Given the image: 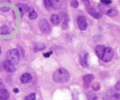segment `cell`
<instances>
[{"instance_id": "cell-6", "label": "cell", "mask_w": 120, "mask_h": 100, "mask_svg": "<svg viewBox=\"0 0 120 100\" xmlns=\"http://www.w3.org/2000/svg\"><path fill=\"white\" fill-rule=\"evenodd\" d=\"M113 55V49L111 47H107V48H105V51H104L101 60L105 62H110V61H111L112 60Z\"/></svg>"}, {"instance_id": "cell-8", "label": "cell", "mask_w": 120, "mask_h": 100, "mask_svg": "<svg viewBox=\"0 0 120 100\" xmlns=\"http://www.w3.org/2000/svg\"><path fill=\"white\" fill-rule=\"evenodd\" d=\"M86 10L88 12L89 14L93 17H94L96 19H100L102 17V14L101 13L100 11H97L94 7H91L90 6L89 7H86Z\"/></svg>"}, {"instance_id": "cell-7", "label": "cell", "mask_w": 120, "mask_h": 100, "mask_svg": "<svg viewBox=\"0 0 120 100\" xmlns=\"http://www.w3.org/2000/svg\"><path fill=\"white\" fill-rule=\"evenodd\" d=\"M77 25L81 31H85L87 29L88 24L86 18L83 16H79L77 19Z\"/></svg>"}, {"instance_id": "cell-11", "label": "cell", "mask_w": 120, "mask_h": 100, "mask_svg": "<svg viewBox=\"0 0 120 100\" xmlns=\"http://www.w3.org/2000/svg\"><path fill=\"white\" fill-rule=\"evenodd\" d=\"M32 80V76L29 73H24L20 76V81L22 84H26L30 82Z\"/></svg>"}, {"instance_id": "cell-21", "label": "cell", "mask_w": 120, "mask_h": 100, "mask_svg": "<svg viewBox=\"0 0 120 100\" xmlns=\"http://www.w3.org/2000/svg\"><path fill=\"white\" fill-rule=\"evenodd\" d=\"M87 98L88 100H96L98 98V96L96 93L92 91H90L87 94Z\"/></svg>"}, {"instance_id": "cell-36", "label": "cell", "mask_w": 120, "mask_h": 100, "mask_svg": "<svg viewBox=\"0 0 120 100\" xmlns=\"http://www.w3.org/2000/svg\"><path fill=\"white\" fill-rule=\"evenodd\" d=\"M1 53H2V51H1V47H0V55H1Z\"/></svg>"}, {"instance_id": "cell-34", "label": "cell", "mask_w": 120, "mask_h": 100, "mask_svg": "<svg viewBox=\"0 0 120 100\" xmlns=\"http://www.w3.org/2000/svg\"><path fill=\"white\" fill-rule=\"evenodd\" d=\"M14 92L15 93H18V92H19V89H18L17 88H14Z\"/></svg>"}, {"instance_id": "cell-26", "label": "cell", "mask_w": 120, "mask_h": 100, "mask_svg": "<svg viewBox=\"0 0 120 100\" xmlns=\"http://www.w3.org/2000/svg\"><path fill=\"white\" fill-rule=\"evenodd\" d=\"M51 3V1H49V0H45L44 1V4L45 6V8L48 10L50 9V8H52Z\"/></svg>"}, {"instance_id": "cell-9", "label": "cell", "mask_w": 120, "mask_h": 100, "mask_svg": "<svg viewBox=\"0 0 120 100\" xmlns=\"http://www.w3.org/2000/svg\"><path fill=\"white\" fill-rule=\"evenodd\" d=\"M94 76L93 74H86L83 77V87L85 88H88L90 87L91 82L93 81Z\"/></svg>"}, {"instance_id": "cell-24", "label": "cell", "mask_w": 120, "mask_h": 100, "mask_svg": "<svg viewBox=\"0 0 120 100\" xmlns=\"http://www.w3.org/2000/svg\"><path fill=\"white\" fill-rule=\"evenodd\" d=\"M36 100V94L35 93H31L28 96H25V100Z\"/></svg>"}, {"instance_id": "cell-30", "label": "cell", "mask_w": 120, "mask_h": 100, "mask_svg": "<svg viewBox=\"0 0 120 100\" xmlns=\"http://www.w3.org/2000/svg\"><path fill=\"white\" fill-rule=\"evenodd\" d=\"M101 3L103 4H104V5H109V4H110L112 3V1H108V0H101Z\"/></svg>"}, {"instance_id": "cell-18", "label": "cell", "mask_w": 120, "mask_h": 100, "mask_svg": "<svg viewBox=\"0 0 120 100\" xmlns=\"http://www.w3.org/2000/svg\"><path fill=\"white\" fill-rule=\"evenodd\" d=\"M50 21L53 25H58L60 22V19L59 16L56 14H53L50 16Z\"/></svg>"}, {"instance_id": "cell-25", "label": "cell", "mask_w": 120, "mask_h": 100, "mask_svg": "<svg viewBox=\"0 0 120 100\" xmlns=\"http://www.w3.org/2000/svg\"><path fill=\"white\" fill-rule=\"evenodd\" d=\"M101 86L98 82H95L92 85V89L95 91H98L100 89Z\"/></svg>"}, {"instance_id": "cell-3", "label": "cell", "mask_w": 120, "mask_h": 100, "mask_svg": "<svg viewBox=\"0 0 120 100\" xmlns=\"http://www.w3.org/2000/svg\"><path fill=\"white\" fill-rule=\"evenodd\" d=\"M120 95L112 89H109L105 92L103 96V100H119Z\"/></svg>"}, {"instance_id": "cell-17", "label": "cell", "mask_w": 120, "mask_h": 100, "mask_svg": "<svg viewBox=\"0 0 120 100\" xmlns=\"http://www.w3.org/2000/svg\"><path fill=\"white\" fill-rule=\"evenodd\" d=\"M28 11L29 12V17L30 20H34V19H36L37 18L38 14L34 10L33 7H29Z\"/></svg>"}, {"instance_id": "cell-5", "label": "cell", "mask_w": 120, "mask_h": 100, "mask_svg": "<svg viewBox=\"0 0 120 100\" xmlns=\"http://www.w3.org/2000/svg\"><path fill=\"white\" fill-rule=\"evenodd\" d=\"M89 53L86 51H82L79 54V60L82 67L87 68L89 67Z\"/></svg>"}, {"instance_id": "cell-10", "label": "cell", "mask_w": 120, "mask_h": 100, "mask_svg": "<svg viewBox=\"0 0 120 100\" xmlns=\"http://www.w3.org/2000/svg\"><path fill=\"white\" fill-rule=\"evenodd\" d=\"M105 49V47L104 45H98L95 48V52H96V55L100 60L102 59Z\"/></svg>"}, {"instance_id": "cell-35", "label": "cell", "mask_w": 120, "mask_h": 100, "mask_svg": "<svg viewBox=\"0 0 120 100\" xmlns=\"http://www.w3.org/2000/svg\"><path fill=\"white\" fill-rule=\"evenodd\" d=\"M2 80H1V79L0 78V86H1V85H2Z\"/></svg>"}, {"instance_id": "cell-28", "label": "cell", "mask_w": 120, "mask_h": 100, "mask_svg": "<svg viewBox=\"0 0 120 100\" xmlns=\"http://www.w3.org/2000/svg\"><path fill=\"white\" fill-rule=\"evenodd\" d=\"M53 54V51H50L48 52H46V53H43V56L45 58H49V56H50L51 55H52Z\"/></svg>"}, {"instance_id": "cell-19", "label": "cell", "mask_w": 120, "mask_h": 100, "mask_svg": "<svg viewBox=\"0 0 120 100\" xmlns=\"http://www.w3.org/2000/svg\"><path fill=\"white\" fill-rule=\"evenodd\" d=\"M51 2L52 8L55 10H57L61 8V3L59 1L53 0V1H51Z\"/></svg>"}, {"instance_id": "cell-23", "label": "cell", "mask_w": 120, "mask_h": 100, "mask_svg": "<svg viewBox=\"0 0 120 100\" xmlns=\"http://www.w3.org/2000/svg\"><path fill=\"white\" fill-rule=\"evenodd\" d=\"M118 11H117V9L115 8H111L110 11L108 13L107 15L109 16H111V17H114V16H116L118 15Z\"/></svg>"}, {"instance_id": "cell-27", "label": "cell", "mask_w": 120, "mask_h": 100, "mask_svg": "<svg viewBox=\"0 0 120 100\" xmlns=\"http://www.w3.org/2000/svg\"><path fill=\"white\" fill-rule=\"evenodd\" d=\"M70 5L73 8H76L79 7V2L77 1H76V0H74V1H71L70 2Z\"/></svg>"}, {"instance_id": "cell-12", "label": "cell", "mask_w": 120, "mask_h": 100, "mask_svg": "<svg viewBox=\"0 0 120 100\" xmlns=\"http://www.w3.org/2000/svg\"><path fill=\"white\" fill-rule=\"evenodd\" d=\"M4 69H5L9 72H14L16 71V68H15V65H14L12 64L8 61H5L4 63Z\"/></svg>"}, {"instance_id": "cell-13", "label": "cell", "mask_w": 120, "mask_h": 100, "mask_svg": "<svg viewBox=\"0 0 120 100\" xmlns=\"http://www.w3.org/2000/svg\"><path fill=\"white\" fill-rule=\"evenodd\" d=\"M16 6L19 8L20 12H21V16L22 17L25 13L26 11H28V9L29 8V6L25 4L18 3L16 4Z\"/></svg>"}, {"instance_id": "cell-20", "label": "cell", "mask_w": 120, "mask_h": 100, "mask_svg": "<svg viewBox=\"0 0 120 100\" xmlns=\"http://www.w3.org/2000/svg\"><path fill=\"white\" fill-rule=\"evenodd\" d=\"M46 48V44L43 43H38L35 45V48H34V50L35 52H38L39 51H42L43 49H45Z\"/></svg>"}, {"instance_id": "cell-22", "label": "cell", "mask_w": 120, "mask_h": 100, "mask_svg": "<svg viewBox=\"0 0 120 100\" xmlns=\"http://www.w3.org/2000/svg\"><path fill=\"white\" fill-rule=\"evenodd\" d=\"M10 34L9 29L7 26H2L0 27V35H8Z\"/></svg>"}, {"instance_id": "cell-29", "label": "cell", "mask_w": 120, "mask_h": 100, "mask_svg": "<svg viewBox=\"0 0 120 100\" xmlns=\"http://www.w3.org/2000/svg\"><path fill=\"white\" fill-rule=\"evenodd\" d=\"M10 9V7H0V11L2 12H7Z\"/></svg>"}, {"instance_id": "cell-15", "label": "cell", "mask_w": 120, "mask_h": 100, "mask_svg": "<svg viewBox=\"0 0 120 100\" xmlns=\"http://www.w3.org/2000/svg\"><path fill=\"white\" fill-rule=\"evenodd\" d=\"M9 94L8 91L4 88L0 89V100H7L9 98Z\"/></svg>"}, {"instance_id": "cell-2", "label": "cell", "mask_w": 120, "mask_h": 100, "mask_svg": "<svg viewBox=\"0 0 120 100\" xmlns=\"http://www.w3.org/2000/svg\"><path fill=\"white\" fill-rule=\"evenodd\" d=\"M7 61H9L14 65L18 64L20 60V55L17 49H11L8 50L6 54Z\"/></svg>"}, {"instance_id": "cell-32", "label": "cell", "mask_w": 120, "mask_h": 100, "mask_svg": "<svg viewBox=\"0 0 120 100\" xmlns=\"http://www.w3.org/2000/svg\"><path fill=\"white\" fill-rule=\"evenodd\" d=\"M115 88H116V89H117V91H120V81H118V82H117V84H116V85H115Z\"/></svg>"}, {"instance_id": "cell-31", "label": "cell", "mask_w": 120, "mask_h": 100, "mask_svg": "<svg viewBox=\"0 0 120 100\" xmlns=\"http://www.w3.org/2000/svg\"><path fill=\"white\" fill-rule=\"evenodd\" d=\"M82 2L84 4L86 7H88L90 6V1H87V0H86V1H82Z\"/></svg>"}, {"instance_id": "cell-14", "label": "cell", "mask_w": 120, "mask_h": 100, "mask_svg": "<svg viewBox=\"0 0 120 100\" xmlns=\"http://www.w3.org/2000/svg\"><path fill=\"white\" fill-rule=\"evenodd\" d=\"M98 8L99 9V10L100 11V12H103L104 14H107V15L109 12L110 9H111V7H110L101 3L99 4L98 5Z\"/></svg>"}, {"instance_id": "cell-33", "label": "cell", "mask_w": 120, "mask_h": 100, "mask_svg": "<svg viewBox=\"0 0 120 100\" xmlns=\"http://www.w3.org/2000/svg\"><path fill=\"white\" fill-rule=\"evenodd\" d=\"M4 69V64L2 61L0 59V72L2 71Z\"/></svg>"}, {"instance_id": "cell-16", "label": "cell", "mask_w": 120, "mask_h": 100, "mask_svg": "<svg viewBox=\"0 0 120 100\" xmlns=\"http://www.w3.org/2000/svg\"><path fill=\"white\" fill-rule=\"evenodd\" d=\"M62 20H63V23H62V28L63 29H66L68 27V22L69 21V16L67 14H64L62 15Z\"/></svg>"}, {"instance_id": "cell-1", "label": "cell", "mask_w": 120, "mask_h": 100, "mask_svg": "<svg viewBox=\"0 0 120 100\" xmlns=\"http://www.w3.org/2000/svg\"><path fill=\"white\" fill-rule=\"evenodd\" d=\"M70 75L69 72L63 68H59L53 74V80L56 83L64 84L69 82Z\"/></svg>"}, {"instance_id": "cell-4", "label": "cell", "mask_w": 120, "mask_h": 100, "mask_svg": "<svg viewBox=\"0 0 120 100\" xmlns=\"http://www.w3.org/2000/svg\"><path fill=\"white\" fill-rule=\"evenodd\" d=\"M39 27L41 31L46 34H49L50 32V26L46 19L43 18L39 22Z\"/></svg>"}]
</instances>
